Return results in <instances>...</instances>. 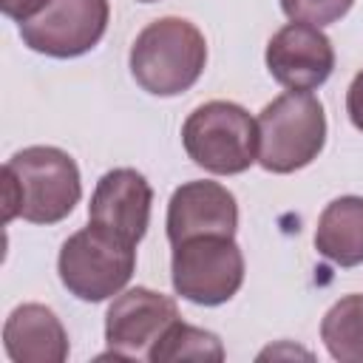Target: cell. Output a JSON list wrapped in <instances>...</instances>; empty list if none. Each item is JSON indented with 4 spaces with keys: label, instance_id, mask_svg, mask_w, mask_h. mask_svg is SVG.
Returning <instances> with one entry per match:
<instances>
[{
    "label": "cell",
    "instance_id": "14",
    "mask_svg": "<svg viewBox=\"0 0 363 363\" xmlns=\"http://www.w3.org/2000/svg\"><path fill=\"white\" fill-rule=\"evenodd\" d=\"M320 340L340 363H363V295H343L320 320Z\"/></svg>",
    "mask_w": 363,
    "mask_h": 363
},
{
    "label": "cell",
    "instance_id": "1",
    "mask_svg": "<svg viewBox=\"0 0 363 363\" xmlns=\"http://www.w3.org/2000/svg\"><path fill=\"white\" fill-rule=\"evenodd\" d=\"M82 196L77 162L51 145L17 150L3 164V216L31 224H57L74 213Z\"/></svg>",
    "mask_w": 363,
    "mask_h": 363
},
{
    "label": "cell",
    "instance_id": "18",
    "mask_svg": "<svg viewBox=\"0 0 363 363\" xmlns=\"http://www.w3.org/2000/svg\"><path fill=\"white\" fill-rule=\"evenodd\" d=\"M346 113H349L352 125L357 130H363V71L352 79V85L346 91Z\"/></svg>",
    "mask_w": 363,
    "mask_h": 363
},
{
    "label": "cell",
    "instance_id": "10",
    "mask_svg": "<svg viewBox=\"0 0 363 363\" xmlns=\"http://www.w3.org/2000/svg\"><path fill=\"white\" fill-rule=\"evenodd\" d=\"M150 204L153 190L147 179L133 167H113L96 182L91 193L88 221L136 247L147 233Z\"/></svg>",
    "mask_w": 363,
    "mask_h": 363
},
{
    "label": "cell",
    "instance_id": "17",
    "mask_svg": "<svg viewBox=\"0 0 363 363\" xmlns=\"http://www.w3.org/2000/svg\"><path fill=\"white\" fill-rule=\"evenodd\" d=\"M51 0H0V9L6 17L17 20V23H28L31 17H37Z\"/></svg>",
    "mask_w": 363,
    "mask_h": 363
},
{
    "label": "cell",
    "instance_id": "19",
    "mask_svg": "<svg viewBox=\"0 0 363 363\" xmlns=\"http://www.w3.org/2000/svg\"><path fill=\"white\" fill-rule=\"evenodd\" d=\"M139 3H153V0H139Z\"/></svg>",
    "mask_w": 363,
    "mask_h": 363
},
{
    "label": "cell",
    "instance_id": "3",
    "mask_svg": "<svg viewBox=\"0 0 363 363\" xmlns=\"http://www.w3.org/2000/svg\"><path fill=\"white\" fill-rule=\"evenodd\" d=\"M326 142V113L315 94L286 91L258 113V164L295 173L318 159Z\"/></svg>",
    "mask_w": 363,
    "mask_h": 363
},
{
    "label": "cell",
    "instance_id": "6",
    "mask_svg": "<svg viewBox=\"0 0 363 363\" xmlns=\"http://www.w3.org/2000/svg\"><path fill=\"white\" fill-rule=\"evenodd\" d=\"M170 278L176 295L190 303H227L244 284L241 247L227 235H199L173 244Z\"/></svg>",
    "mask_w": 363,
    "mask_h": 363
},
{
    "label": "cell",
    "instance_id": "4",
    "mask_svg": "<svg viewBox=\"0 0 363 363\" xmlns=\"http://www.w3.org/2000/svg\"><path fill=\"white\" fill-rule=\"evenodd\" d=\"M187 156L216 176H235L258 162V122L247 108L224 99L199 105L182 125Z\"/></svg>",
    "mask_w": 363,
    "mask_h": 363
},
{
    "label": "cell",
    "instance_id": "11",
    "mask_svg": "<svg viewBox=\"0 0 363 363\" xmlns=\"http://www.w3.org/2000/svg\"><path fill=\"white\" fill-rule=\"evenodd\" d=\"M238 227L235 196L218 182H184L167 201V238L182 244L199 235L233 238Z\"/></svg>",
    "mask_w": 363,
    "mask_h": 363
},
{
    "label": "cell",
    "instance_id": "5",
    "mask_svg": "<svg viewBox=\"0 0 363 363\" xmlns=\"http://www.w3.org/2000/svg\"><path fill=\"white\" fill-rule=\"evenodd\" d=\"M133 269L136 247L91 221L88 227L65 238L57 258L62 286L74 298L88 303H99L119 295L133 278Z\"/></svg>",
    "mask_w": 363,
    "mask_h": 363
},
{
    "label": "cell",
    "instance_id": "2",
    "mask_svg": "<svg viewBox=\"0 0 363 363\" xmlns=\"http://www.w3.org/2000/svg\"><path fill=\"white\" fill-rule=\"evenodd\" d=\"M207 62L204 34L184 17L145 26L130 45V74L153 96H176L196 85Z\"/></svg>",
    "mask_w": 363,
    "mask_h": 363
},
{
    "label": "cell",
    "instance_id": "9",
    "mask_svg": "<svg viewBox=\"0 0 363 363\" xmlns=\"http://www.w3.org/2000/svg\"><path fill=\"white\" fill-rule=\"evenodd\" d=\"M267 71L289 91H315L335 71L332 40L309 23H286L267 43Z\"/></svg>",
    "mask_w": 363,
    "mask_h": 363
},
{
    "label": "cell",
    "instance_id": "12",
    "mask_svg": "<svg viewBox=\"0 0 363 363\" xmlns=\"http://www.w3.org/2000/svg\"><path fill=\"white\" fill-rule=\"evenodd\" d=\"M3 349L14 363H62L68 332L48 306L23 303L3 323Z\"/></svg>",
    "mask_w": 363,
    "mask_h": 363
},
{
    "label": "cell",
    "instance_id": "16",
    "mask_svg": "<svg viewBox=\"0 0 363 363\" xmlns=\"http://www.w3.org/2000/svg\"><path fill=\"white\" fill-rule=\"evenodd\" d=\"M354 0H281V9L289 20L295 23H309V26H329L337 23Z\"/></svg>",
    "mask_w": 363,
    "mask_h": 363
},
{
    "label": "cell",
    "instance_id": "15",
    "mask_svg": "<svg viewBox=\"0 0 363 363\" xmlns=\"http://www.w3.org/2000/svg\"><path fill=\"white\" fill-rule=\"evenodd\" d=\"M170 360H224V346L218 335L176 320L150 352V363Z\"/></svg>",
    "mask_w": 363,
    "mask_h": 363
},
{
    "label": "cell",
    "instance_id": "13",
    "mask_svg": "<svg viewBox=\"0 0 363 363\" xmlns=\"http://www.w3.org/2000/svg\"><path fill=\"white\" fill-rule=\"evenodd\" d=\"M315 250L337 267L363 264V196H340L323 207Z\"/></svg>",
    "mask_w": 363,
    "mask_h": 363
},
{
    "label": "cell",
    "instance_id": "8",
    "mask_svg": "<svg viewBox=\"0 0 363 363\" xmlns=\"http://www.w3.org/2000/svg\"><path fill=\"white\" fill-rule=\"evenodd\" d=\"M108 17V0H51L37 17L20 23V37L37 54L68 60L102 40Z\"/></svg>",
    "mask_w": 363,
    "mask_h": 363
},
{
    "label": "cell",
    "instance_id": "7",
    "mask_svg": "<svg viewBox=\"0 0 363 363\" xmlns=\"http://www.w3.org/2000/svg\"><path fill=\"white\" fill-rule=\"evenodd\" d=\"M182 320L179 306L173 298L153 292L147 286H133L119 295H113L108 312H105V340L108 352L105 357H122V360H150L153 346L164 337V332Z\"/></svg>",
    "mask_w": 363,
    "mask_h": 363
}]
</instances>
